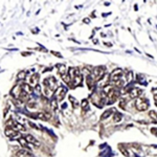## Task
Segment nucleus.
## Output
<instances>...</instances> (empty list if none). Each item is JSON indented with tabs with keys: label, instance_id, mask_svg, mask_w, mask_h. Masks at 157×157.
Listing matches in <instances>:
<instances>
[{
	"label": "nucleus",
	"instance_id": "f257e3e1",
	"mask_svg": "<svg viewBox=\"0 0 157 157\" xmlns=\"http://www.w3.org/2000/svg\"><path fill=\"white\" fill-rule=\"evenodd\" d=\"M43 86H44V89H43L44 94L46 95L47 98H50L54 95L55 91L57 90L58 82L54 77H49L43 81Z\"/></svg>",
	"mask_w": 157,
	"mask_h": 157
},
{
	"label": "nucleus",
	"instance_id": "f03ea898",
	"mask_svg": "<svg viewBox=\"0 0 157 157\" xmlns=\"http://www.w3.org/2000/svg\"><path fill=\"white\" fill-rule=\"evenodd\" d=\"M105 73H106V68L104 66H97V67L93 68V70L91 71L90 75L94 82H98V81H100L101 78H103V77L105 75Z\"/></svg>",
	"mask_w": 157,
	"mask_h": 157
},
{
	"label": "nucleus",
	"instance_id": "7ed1b4c3",
	"mask_svg": "<svg viewBox=\"0 0 157 157\" xmlns=\"http://www.w3.org/2000/svg\"><path fill=\"white\" fill-rule=\"evenodd\" d=\"M135 107L138 111H146L149 108V102L145 98H137L135 101Z\"/></svg>",
	"mask_w": 157,
	"mask_h": 157
},
{
	"label": "nucleus",
	"instance_id": "20e7f679",
	"mask_svg": "<svg viewBox=\"0 0 157 157\" xmlns=\"http://www.w3.org/2000/svg\"><path fill=\"white\" fill-rule=\"evenodd\" d=\"M67 91H68V89L66 87H64V86H61L60 88L58 87L57 90H56L54 93V98L58 101V102H61V101H63L64 98L66 97Z\"/></svg>",
	"mask_w": 157,
	"mask_h": 157
},
{
	"label": "nucleus",
	"instance_id": "39448f33",
	"mask_svg": "<svg viewBox=\"0 0 157 157\" xmlns=\"http://www.w3.org/2000/svg\"><path fill=\"white\" fill-rule=\"evenodd\" d=\"M123 75H124V71L121 68H117V69L113 70L112 73L110 75V77H109V78H110V81L112 83H115V82H117V81L121 80Z\"/></svg>",
	"mask_w": 157,
	"mask_h": 157
},
{
	"label": "nucleus",
	"instance_id": "423d86ee",
	"mask_svg": "<svg viewBox=\"0 0 157 157\" xmlns=\"http://www.w3.org/2000/svg\"><path fill=\"white\" fill-rule=\"evenodd\" d=\"M4 132H6V135L9 136V138H11V139H19L21 137V134L11 127H6Z\"/></svg>",
	"mask_w": 157,
	"mask_h": 157
},
{
	"label": "nucleus",
	"instance_id": "0eeeda50",
	"mask_svg": "<svg viewBox=\"0 0 157 157\" xmlns=\"http://www.w3.org/2000/svg\"><path fill=\"white\" fill-rule=\"evenodd\" d=\"M9 127H11L13 128L14 130H16V131H22V132H24V131H26V128L24 127L22 124H20V123H17V121H10V123H9Z\"/></svg>",
	"mask_w": 157,
	"mask_h": 157
},
{
	"label": "nucleus",
	"instance_id": "6e6552de",
	"mask_svg": "<svg viewBox=\"0 0 157 157\" xmlns=\"http://www.w3.org/2000/svg\"><path fill=\"white\" fill-rule=\"evenodd\" d=\"M38 78H39V75H38L37 73H33V75H30L29 77L27 78L26 84H29L32 88L36 87L38 85Z\"/></svg>",
	"mask_w": 157,
	"mask_h": 157
},
{
	"label": "nucleus",
	"instance_id": "1a4fd4ad",
	"mask_svg": "<svg viewBox=\"0 0 157 157\" xmlns=\"http://www.w3.org/2000/svg\"><path fill=\"white\" fill-rule=\"evenodd\" d=\"M22 91H23V89H22V85H17V86H15V87L12 89L11 94L15 98H18V100H19V98H20V95H21Z\"/></svg>",
	"mask_w": 157,
	"mask_h": 157
},
{
	"label": "nucleus",
	"instance_id": "9d476101",
	"mask_svg": "<svg viewBox=\"0 0 157 157\" xmlns=\"http://www.w3.org/2000/svg\"><path fill=\"white\" fill-rule=\"evenodd\" d=\"M141 94H143V89H141V88H138V87L131 88V90L129 91V95H130L131 98H137L140 97Z\"/></svg>",
	"mask_w": 157,
	"mask_h": 157
},
{
	"label": "nucleus",
	"instance_id": "9b49d317",
	"mask_svg": "<svg viewBox=\"0 0 157 157\" xmlns=\"http://www.w3.org/2000/svg\"><path fill=\"white\" fill-rule=\"evenodd\" d=\"M25 139H26V141L29 144H32V145H34L35 147H40V141L38 140V139H36L34 137L33 135H30V134H27L26 136H25Z\"/></svg>",
	"mask_w": 157,
	"mask_h": 157
},
{
	"label": "nucleus",
	"instance_id": "f8f14e48",
	"mask_svg": "<svg viewBox=\"0 0 157 157\" xmlns=\"http://www.w3.org/2000/svg\"><path fill=\"white\" fill-rule=\"evenodd\" d=\"M17 156L18 157H35L29 151L24 150V149L23 150H20V151L17 152Z\"/></svg>",
	"mask_w": 157,
	"mask_h": 157
},
{
	"label": "nucleus",
	"instance_id": "ddd939ff",
	"mask_svg": "<svg viewBox=\"0 0 157 157\" xmlns=\"http://www.w3.org/2000/svg\"><path fill=\"white\" fill-rule=\"evenodd\" d=\"M18 141H19V144L21 145V147H23L24 148V150H27V151H29V143L26 141V139H25V137H20L18 139Z\"/></svg>",
	"mask_w": 157,
	"mask_h": 157
},
{
	"label": "nucleus",
	"instance_id": "4468645a",
	"mask_svg": "<svg viewBox=\"0 0 157 157\" xmlns=\"http://www.w3.org/2000/svg\"><path fill=\"white\" fill-rule=\"evenodd\" d=\"M57 67H58V70H59V73H60L61 77L67 73V68H66V66H65L64 64H59Z\"/></svg>",
	"mask_w": 157,
	"mask_h": 157
},
{
	"label": "nucleus",
	"instance_id": "2eb2a0df",
	"mask_svg": "<svg viewBox=\"0 0 157 157\" xmlns=\"http://www.w3.org/2000/svg\"><path fill=\"white\" fill-rule=\"evenodd\" d=\"M113 111H115V109L114 108H112V109H109V110H106L105 112L103 113L102 116H101V120L104 121V120H106V118H108L109 116H110L111 114H112V112Z\"/></svg>",
	"mask_w": 157,
	"mask_h": 157
},
{
	"label": "nucleus",
	"instance_id": "dca6fc26",
	"mask_svg": "<svg viewBox=\"0 0 157 157\" xmlns=\"http://www.w3.org/2000/svg\"><path fill=\"white\" fill-rule=\"evenodd\" d=\"M27 75H29V72L27 71H21L17 75V78H18L19 81H23V80H25V78H26Z\"/></svg>",
	"mask_w": 157,
	"mask_h": 157
},
{
	"label": "nucleus",
	"instance_id": "f3484780",
	"mask_svg": "<svg viewBox=\"0 0 157 157\" xmlns=\"http://www.w3.org/2000/svg\"><path fill=\"white\" fill-rule=\"evenodd\" d=\"M149 116L151 117V120H153L154 121L153 123H157V112H155V111H150L149 112Z\"/></svg>",
	"mask_w": 157,
	"mask_h": 157
},
{
	"label": "nucleus",
	"instance_id": "a211bd4d",
	"mask_svg": "<svg viewBox=\"0 0 157 157\" xmlns=\"http://www.w3.org/2000/svg\"><path fill=\"white\" fill-rule=\"evenodd\" d=\"M86 82H87L88 87L91 88V87H92V85H93V83H94V81L92 80L91 75H87V78H86Z\"/></svg>",
	"mask_w": 157,
	"mask_h": 157
},
{
	"label": "nucleus",
	"instance_id": "6ab92c4d",
	"mask_svg": "<svg viewBox=\"0 0 157 157\" xmlns=\"http://www.w3.org/2000/svg\"><path fill=\"white\" fill-rule=\"evenodd\" d=\"M82 108H83V111H88V110H89V106H88V101L87 100H83L82 101Z\"/></svg>",
	"mask_w": 157,
	"mask_h": 157
},
{
	"label": "nucleus",
	"instance_id": "aec40b11",
	"mask_svg": "<svg viewBox=\"0 0 157 157\" xmlns=\"http://www.w3.org/2000/svg\"><path fill=\"white\" fill-rule=\"evenodd\" d=\"M121 118H123V115L121 114V113L116 112L114 114V117H113V121H115V123H118V121H121Z\"/></svg>",
	"mask_w": 157,
	"mask_h": 157
},
{
	"label": "nucleus",
	"instance_id": "412c9836",
	"mask_svg": "<svg viewBox=\"0 0 157 157\" xmlns=\"http://www.w3.org/2000/svg\"><path fill=\"white\" fill-rule=\"evenodd\" d=\"M69 101L72 103V106H73V108H78V101L75 100L73 97H69Z\"/></svg>",
	"mask_w": 157,
	"mask_h": 157
},
{
	"label": "nucleus",
	"instance_id": "4be33fe9",
	"mask_svg": "<svg viewBox=\"0 0 157 157\" xmlns=\"http://www.w3.org/2000/svg\"><path fill=\"white\" fill-rule=\"evenodd\" d=\"M50 104H52V108L54 109V110H57L58 109V101L56 100L55 98H52V102H50Z\"/></svg>",
	"mask_w": 157,
	"mask_h": 157
},
{
	"label": "nucleus",
	"instance_id": "5701e85b",
	"mask_svg": "<svg viewBox=\"0 0 157 157\" xmlns=\"http://www.w3.org/2000/svg\"><path fill=\"white\" fill-rule=\"evenodd\" d=\"M34 94H36V95H41V87H40L39 85H37L36 87L34 88Z\"/></svg>",
	"mask_w": 157,
	"mask_h": 157
},
{
	"label": "nucleus",
	"instance_id": "b1692460",
	"mask_svg": "<svg viewBox=\"0 0 157 157\" xmlns=\"http://www.w3.org/2000/svg\"><path fill=\"white\" fill-rule=\"evenodd\" d=\"M132 80H133V72L129 71L128 75H127V82H126V84H129Z\"/></svg>",
	"mask_w": 157,
	"mask_h": 157
},
{
	"label": "nucleus",
	"instance_id": "393cba45",
	"mask_svg": "<svg viewBox=\"0 0 157 157\" xmlns=\"http://www.w3.org/2000/svg\"><path fill=\"white\" fill-rule=\"evenodd\" d=\"M120 107L121 109H126V107H125V101H124V100L120 103Z\"/></svg>",
	"mask_w": 157,
	"mask_h": 157
},
{
	"label": "nucleus",
	"instance_id": "a878e982",
	"mask_svg": "<svg viewBox=\"0 0 157 157\" xmlns=\"http://www.w3.org/2000/svg\"><path fill=\"white\" fill-rule=\"evenodd\" d=\"M52 52V54H55L56 57H60V58H62V56H61L60 52Z\"/></svg>",
	"mask_w": 157,
	"mask_h": 157
},
{
	"label": "nucleus",
	"instance_id": "bb28decb",
	"mask_svg": "<svg viewBox=\"0 0 157 157\" xmlns=\"http://www.w3.org/2000/svg\"><path fill=\"white\" fill-rule=\"evenodd\" d=\"M151 132L153 134H157V129L156 128H152L151 129Z\"/></svg>",
	"mask_w": 157,
	"mask_h": 157
},
{
	"label": "nucleus",
	"instance_id": "cd10ccee",
	"mask_svg": "<svg viewBox=\"0 0 157 157\" xmlns=\"http://www.w3.org/2000/svg\"><path fill=\"white\" fill-rule=\"evenodd\" d=\"M83 21H84L85 23H89V22H90V21H89V19H88V18H85L84 20H83Z\"/></svg>",
	"mask_w": 157,
	"mask_h": 157
},
{
	"label": "nucleus",
	"instance_id": "c85d7f7f",
	"mask_svg": "<svg viewBox=\"0 0 157 157\" xmlns=\"http://www.w3.org/2000/svg\"><path fill=\"white\" fill-rule=\"evenodd\" d=\"M154 101H155V103L157 104V93L156 94H154Z\"/></svg>",
	"mask_w": 157,
	"mask_h": 157
},
{
	"label": "nucleus",
	"instance_id": "c756f323",
	"mask_svg": "<svg viewBox=\"0 0 157 157\" xmlns=\"http://www.w3.org/2000/svg\"><path fill=\"white\" fill-rule=\"evenodd\" d=\"M29 52H22V56H29Z\"/></svg>",
	"mask_w": 157,
	"mask_h": 157
}]
</instances>
